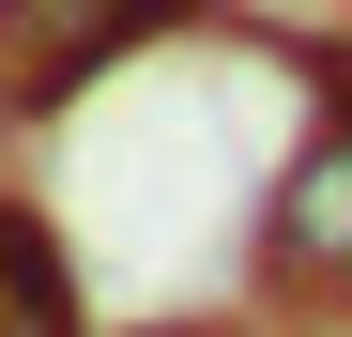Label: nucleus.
<instances>
[{
	"label": "nucleus",
	"instance_id": "obj_1",
	"mask_svg": "<svg viewBox=\"0 0 352 337\" xmlns=\"http://www.w3.org/2000/svg\"><path fill=\"white\" fill-rule=\"evenodd\" d=\"M153 31H184V0H0V107L46 123V107H77L107 62H138Z\"/></svg>",
	"mask_w": 352,
	"mask_h": 337
},
{
	"label": "nucleus",
	"instance_id": "obj_2",
	"mask_svg": "<svg viewBox=\"0 0 352 337\" xmlns=\"http://www.w3.org/2000/svg\"><path fill=\"white\" fill-rule=\"evenodd\" d=\"M261 276L307 307H352V107H322V138L276 168L261 199Z\"/></svg>",
	"mask_w": 352,
	"mask_h": 337
},
{
	"label": "nucleus",
	"instance_id": "obj_3",
	"mask_svg": "<svg viewBox=\"0 0 352 337\" xmlns=\"http://www.w3.org/2000/svg\"><path fill=\"white\" fill-rule=\"evenodd\" d=\"M0 337H92L77 261H62V230H46L31 199H0Z\"/></svg>",
	"mask_w": 352,
	"mask_h": 337
},
{
	"label": "nucleus",
	"instance_id": "obj_4",
	"mask_svg": "<svg viewBox=\"0 0 352 337\" xmlns=\"http://www.w3.org/2000/svg\"><path fill=\"white\" fill-rule=\"evenodd\" d=\"M245 16H352V0H245Z\"/></svg>",
	"mask_w": 352,
	"mask_h": 337
},
{
	"label": "nucleus",
	"instance_id": "obj_5",
	"mask_svg": "<svg viewBox=\"0 0 352 337\" xmlns=\"http://www.w3.org/2000/svg\"><path fill=\"white\" fill-rule=\"evenodd\" d=\"M153 337H261V322H153Z\"/></svg>",
	"mask_w": 352,
	"mask_h": 337
},
{
	"label": "nucleus",
	"instance_id": "obj_6",
	"mask_svg": "<svg viewBox=\"0 0 352 337\" xmlns=\"http://www.w3.org/2000/svg\"><path fill=\"white\" fill-rule=\"evenodd\" d=\"M0 138H16V107H0Z\"/></svg>",
	"mask_w": 352,
	"mask_h": 337
}]
</instances>
